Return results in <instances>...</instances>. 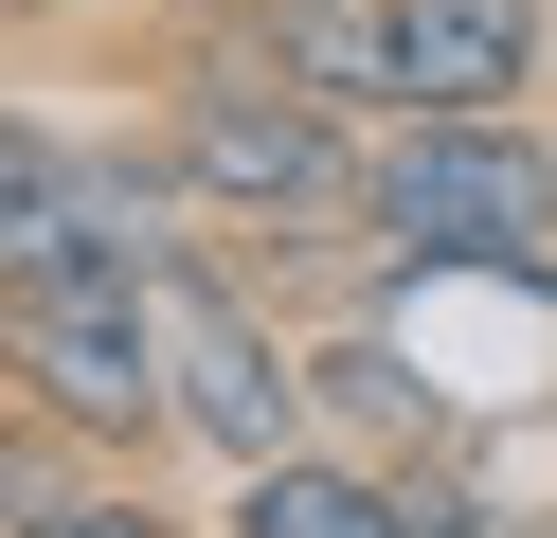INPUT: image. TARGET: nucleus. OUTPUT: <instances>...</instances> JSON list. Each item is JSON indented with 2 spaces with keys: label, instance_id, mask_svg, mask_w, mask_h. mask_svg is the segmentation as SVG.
Listing matches in <instances>:
<instances>
[{
  "label": "nucleus",
  "instance_id": "7ed1b4c3",
  "mask_svg": "<svg viewBox=\"0 0 557 538\" xmlns=\"http://www.w3.org/2000/svg\"><path fill=\"white\" fill-rule=\"evenodd\" d=\"M0 395L37 430H73L90 466H162L181 449V395H162V323L145 270H73V287H18L0 305Z\"/></svg>",
  "mask_w": 557,
  "mask_h": 538
},
{
  "label": "nucleus",
  "instance_id": "423d86ee",
  "mask_svg": "<svg viewBox=\"0 0 557 538\" xmlns=\"http://www.w3.org/2000/svg\"><path fill=\"white\" fill-rule=\"evenodd\" d=\"M109 270V234H90V143L37 126V108H0V305L18 287H73Z\"/></svg>",
  "mask_w": 557,
  "mask_h": 538
},
{
  "label": "nucleus",
  "instance_id": "9d476101",
  "mask_svg": "<svg viewBox=\"0 0 557 538\" xmlns=\"http://www.w3.org/2000/svg\"><path fill=\"white\" fill-rule=\"evenodd\" d=\"M37 538H181V521L145 502V466H90V485H54V502H37Z\"/></svg>",
  "mask_w": 557,
  "mask_h": 538
},
{
  "label": "nucleus",
  "instance_id": "f257e3e1",
  "mask_svg": "<svg viewBox=\"0 0 557 538\" xmlns=\"http://www.w3.org/2000/svg\"><path fill=\"white\" fill-rule=\"evenodd\" d=\"M162 162H181L198 234H234V251H360L377 126H342V108H306L270 54L198 36V54L162 72Z\"/></svg>",
  "mask_w": 557,
  "mask_h": 538
},
{
  "label": "nucleus",
  "instance_id": "6e6552de",
  "mask_svg": "<svg viewBox=\"0 0 557 538\" xmlns=\"http://www.w3.org/2000/svg\"><path fill=\"white\" fill-rule=\"evenodd\" d=\"M216 538H413V521H396V466H342L324 430H306V449H270V466H234V502H216Z\"/></svg>",
  "mask_w": 557,
  "mask_h": 538
},
{
  "label": "nucleus",
  "instance_id": "0eeeda50",
  "mask_svg": "<svg viewBox=\"0 0 557 538\" xmlns=\"http://www.w3.org/2000/svg\"><path fill=\"white\" fill-rule=\"evenodd\" d=\"M540 0H396V72H413V108H521L540 90Z\"/></svg>",
  "mask_w": 557,
  "mask_h": 538
},
{
  "label": "nucleus",
  "instance_id": "f03ea898",
  "mask_svg": "<svg viewBox=\"0 0 557 538\" xmlns=\"http://www.w3.org/2000/svg\"><path fill=\"white\" fill-rule=\"evenodd\" d=\"M360 251L413 270V287H540L557 305V143L521 108H413V126H377Z\"/></svg>",
  "mask_w": 557,
  "mask_h": 538
},
{
  "label": "nucleus",
  "instance_id": "39448f33",
  "mask_svg": "<svg viewBox=\"0 0 557 538\" xmlns=\"http://www.w3.org/2000/svg\"><path fill=\"white\" fill-rule=\"evenodd\" d=\"M234 54H270L306 108H342V126H413V72H396V0H234Z\"/></svg>",
  "mask_w": 557,
  "mask_h": 538
},
{
  "label": "nucleus",
  "instance_id": "1a4fd4ad",
  "mask_svg": "<svg viewBox=\"0 0 557 538\" xmlns=\"http://www.w3.org/2000/svg\"><path fill=\"white\" fill-rule=\"evenodd\" d=\"M306 395H324V430H360V449H432V395L396 377V341H306Z\"/></svg>",
  "mask_w": 557,
  "mask_h": 538
},
{
  "label": "nucleus",
  "instance_id": "20e7f679",
  "mask_svg": "<svg viewBox=\"0 0 557 538\" xmlns=\"http://www.w3.org/2000/svg\"><path fill=\"white\" fill-rule=\"evenodd\" d=\"M145 323H162L181 449L270 466V449H306V430H324V395H306V341L252 305V270H234V251H162V270H145Z\"/></svg>",
  "mask_w": 557,
  "mask_h": 538
}]
</instances>
